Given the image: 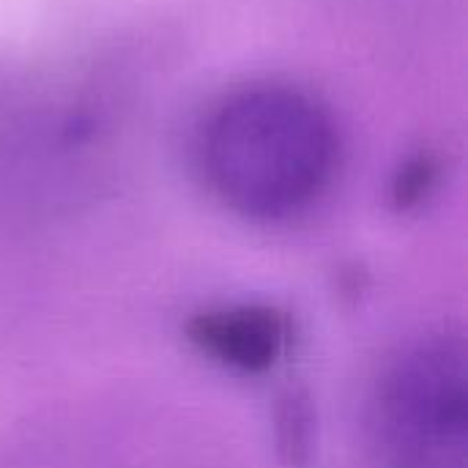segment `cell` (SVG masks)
I'll return each mask as SVG.
<instances>
[{"label": "cell", "instance_id": "obj_1", "mask_svg": "<svg viewBox=\"0 0 468 468\" xmlns=\"http://www.w3.org/2000/svg\"><path fill=\"white\" fill-rule=\"evenodd\" d=\"M197 156L222 206L255 222H282L326 195L340 140L329 110L307 90L255 82L211 107Z\"/></svg>", "mask_w": 468, "mask_h": 468}, {"label": "cell", "instance_id": "obj_2", "mask_svg": "<svg viewBox=\"0 0 468 468\" xmlns=\"http://www.w3.org/2000/svg\"><path fill=\"white\" fill-rule=\"evenodd\" d=\"M468 351L455 326L431 329L384 365L370 433L384 468L468 466Z\"/></svg>", "mask_w": 468, "mask_h": 468}, {"label": "cell", "instance_id": "obj_3", "mask_svg": "<svg viewBox=\"0 0 468 468\" xmlns=\"http://www.w3.org/2000/svg\"><path fill=\"white\" fill-rule=\"evenodd\" d=\"M104 115L69 96L36 99L0 118V195L47 197L80 186L107 145Z\"/></svg>", "mask_w": 468, "mask_h": 468}, {"label": "cell", "instance_id": "obj_4", "mask_svg": "<svg viewBox=\"0 0 468 468\" xmlns=\"http://www.w3.org/2000/svg\"><path fill=\"white\" fill-rule=\"evenodd\" d=\"M186 340L228 370L261 376L291 351L293 321L271 304H225L192 315Z\"/></svg>", "mask_w": 468, "mask_h": 468}, {"label": "cell", "instance_id": "obj_5", "mask_svg": "<svg viewBox=\"0 0 468 468\" xmlns=\"http://www.w3.org/2000/svg\"><path fill=\"white\" fill-rule=\"evenodd\" d=\"M433 178H436V173H433L431 162H425V159H420L417 165L406 167V173H400V181H398V186H395V200H398V206H400V208H409L411 203L422 200V195L431 189Z\"/></svg>", "mask_w": 468, "mask_h": 468}]
</instances>
